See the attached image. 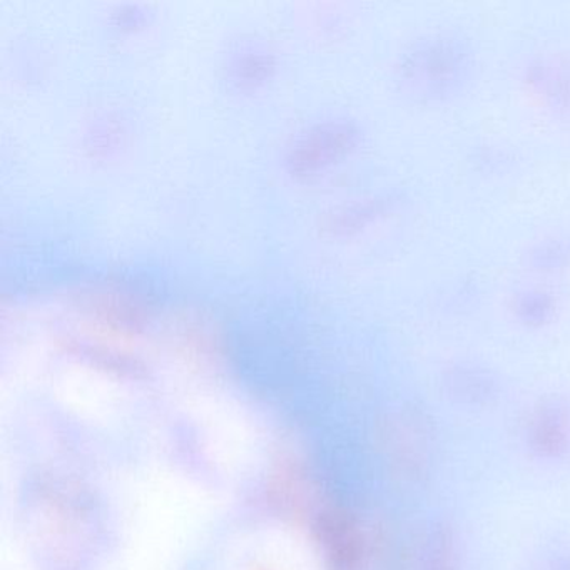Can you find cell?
I'll list each match as a JSON object with an SVG mask.
<instances>
[{
    "label": "cell",
    "instance_id": "obj_1",
    "mask_svg": "<svg viewBox=\"0 0 570 570\" xmlns=\"http://www.w3.org/2000/svg\"><path fill=\"white\" fill-rule=\"evenodd\" d=\"M480 51L465 32L435 28L413 36L396 55V88L419 108L455 106L479 81Z\"/></svg>",
    "mask_w": 570,
    "mask_h": 570
},
{
    "label": "cell",
    "instance_id": "obj_2",
    "mask_svg": "<svg viewBox=\"0 0 570 570\" xmlns=\"http://www.w3.org/2000/svg\"><path fill=\"white\" fill-rule=\"evenodd\" d=\"M513 79L520 95L542 118L570 128V49L539 46L517 59Z\"/></svg>",
    "mask_w": 570,
    "mask_h": 570
},
{
    "label": "cell",
    "instance_id": "obj_3",
    "mask_svg": "<svg viewBox=\"0 0 570 570\" xmlns=\"http://www.w3.org/2000/svg\"><path fill=\"white\" fill-rule=\"evenodd\" d=\"M362 128L350 119L316 126L289 153V173L296 178L316 175L352 156L362 146Z\"/></svg>",
    "mask_w": 570,
    "mask_h": 570
},
{
    "label": "cell",
    "instance_id": "obj_4",
    "mask_svg": "<svg viewBox=\"0 0 570 570\" xmlns=\"http://www.w3.org/2000/svg\"><path fill=\"white\" fill-rule=\"evenodd\" d=\"M409 203V193L400 188L362 196L333 209L322 223L330 238L350 239L395 218Z\"/></svg>",
    "mask_w": 570,
    "mask_h": 570
},
{
    "label": "cell",
    "instance_id": "obj_5",
    "mask_svg": "<svg viewBox=\"0 0 570 570\" xmlns=\"http://www.w3.org/2000/svg\"><path fill=\"white\" fill-rule=\"evenodd\" d=\"M520 266L539 278L570 272V225L540 233L520 252Z\"/></svg>",
    "mask_w": 570,
    "mask_h": 570
},
{
    "label": "cell",
    "instance_id": "obj_6",
    "mask_svg": "<svg viewBox=\"0 0 570 570\" xmlns=\"http://www.w3.org/2000/svg\"><path fill=\"white\" fill-rule=\"evenodd\" d=\"M510 318L525 330H546L559 320L562 299L542 285L519 286L507 299Z\"/></svg>",
    "mask_w": 570,
    "mask_h": 570
},
{
    "label": "cell",
    "instance_id": "obj_7",
    "mask_svg": "<svg viewBox=\"0 0 570 570\" xmlns=\"http://www.w3.org/2000/svg\"><path fill=\"white\" fill-rule=\"evenodd\" d=\"M522 163V155L515 146L490 139L475 142L466 155L470 171L485 179H502L515 175Z\"/></svg>",
    "mask_w": 570,
    "mask_h": 570
},
{
    "label": "cell",
    "instance_id": "obj_8",
    "mask_svg": "<svg viewBox=\"0 0 570 570\" xmlns=\"http://www.w3.org/2000/svg\"><path fill=\"white\" fill-rule=\"evenodd\" d=\"M92 312L108 320V322L118 323L122 326L138 325L142 315H145L141 306L136 305L131 299L121 298V296H106V298L98 299Z\"/></svg>",
    "mask_w": 570,
    "mask_h": 570
},
{
    "label": "cell",
    "instance_id": "obj_9",
    "mask_svg": "<svg viewBox=\"0 0 570 570\" xmlns=\"http://www.w3.org/2000/svg\"><path fill=\"white\" fill-rule=\"evenodd\" d=\"M273 71H275V61H273L272 56H246L236 66V79L243 86L253 88V86L263 85L266 79L272 78Z\"/></svg>",
    "mask_w": 570,
    "mask_h": 570
},
{
    "label": "cell",
    "instance_id": "obj_10",
    "mask_svg": "<svg viewBox=\"0 0 570 570\" xmlns=\"http://www.w3.org/2000/svg\"><path fill=\"white\" fill-rule=\"evenodd\" d=\"M112 21H115L116 28L122 29V31H135L145 22V12L135 6H125L116 11Z\"/></svg>",
    "mask_w": 570,
    "mask_h": 570
}]
</instances>
